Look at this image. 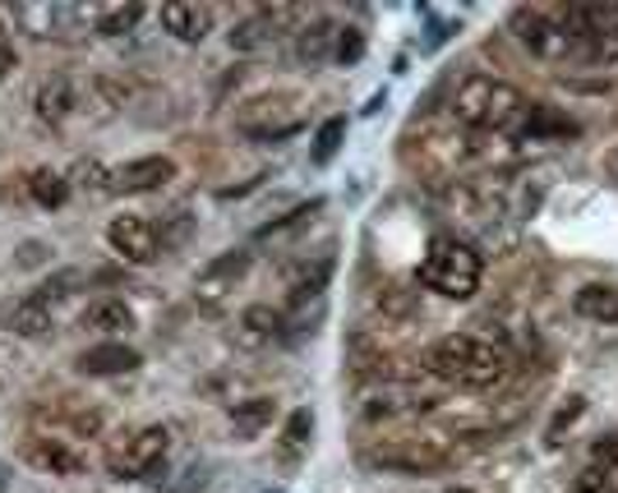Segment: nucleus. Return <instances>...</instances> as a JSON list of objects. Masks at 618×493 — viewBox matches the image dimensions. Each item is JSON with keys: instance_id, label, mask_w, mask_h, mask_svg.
<instances>
[{"instance_id": "1", "label": "nucleus", "mask_w": 618, "mask_h": 493, "mask_svg": "<svg viewBox=\"0 0 618 493\" xmlns=\"http://www.w3.org/2000/svg\"><path fill=\"white\" fill-rule=\"evenodd\" d=\"M424 369L434 379L453 383V387H498L517 369L512 350L498 346L490 337H471V332H448L438 337L424 355Z\"/></svg>"}, {"instance_id": "2", "label": "nucleus", "mask_w": 618, "mask_h": 493, "mask_svg": "<svg viewBox=\"0 0 618 493\" xmlns=\"http://www.w3.org/2000/svg\"><path fill=\"white\" fill-rule=\"evenodd\" d=\"M453 121L471 134H494V130H512L527 115V93L508 78L494 74H467L453 93Z\"/></svg>"}, {"instance_id": "3", "label": "nucleus", "mask_w": 618, "mask_h": 493, "mask_svg": "<svg viewBox=\"0 0 618 493\" xmlns=\"http://www.w3.org/2000/svg\"><path fill=\"white\" fill-rule=\"evenodd\" d=\"M485 282V259L480 249L457 241V235H434L420 259V286L443 295V300H471Z\"/></svg>"}, {"instance_id": "4", "label": "nucleus", "mask_w": 618, "mask_h": 493, "mask_svg": "<svg viewBox=\"0 0 618 493\" xmlns=\"http://www.w3.org/2000/svg\"><path fill=\"white\" fill-rule=\"evenodd\" d=\"M14 24L37 42H79L98 28V5H70V0H28L14 5Z\"/></svg>"}, {"instance_id": "5", "label": "nucleus", "mask_w": 618, "mask_h": 493, "mask_svg": "<svg viewBox=\"0 0 618 493\" xmlns=\"http://www.w3.org/2000/svg\"><path fill=\"white\" fill-rule=\"evenodd\" d=\"M453 457H457V447L438 443V439H420V433L364 447V461L374 470H393V476H438V470L453 466Z\"/></svg>"}, {"instance_id": "6", "label": "nucleus", "mask_w": 618, "mask_h": 493, "mask_svg": "<svg viewBox=\"0 0 618 493\" xmlns=\"http://www.w3.org/2000/svg\"><path fill=\"white\" fill-rule=\"evenodd\" d=\"M300 125H305V97H296V93H263L236 111V130L255 144L292 139Z\"/></svg>"}, {"instance_id": "7", "label": "nucleus", "mask_w": 618, "mask_h": 493, "mask_svg": "<svg viewBox=\"0 0 618 493\" xmlns=\"http://www.w3.org/2000/svg\"><path fill=\"white\" fill-rule=\"evenodd\" d=\"M558 24L572 37V56H586L591 65L618 61V14L609 5H568Z\"/></svg>"}, {"instance_id": "8", "label": "nucleus", "mask_w": 618, "mask_h": 493, "mask_svg": "<svg viewBox=\"0 0 618 493\" xmlns=\"http://www.w3.org/2000/svg\"><path fill=\"white\" fill-rule=\"evenodd\" d=\"M480 157V144H475V134L471 130H430L424 139L416 144V152H411V162H416V171H424L430 181H453V175L461 171V167H471Z\"/></svg>"}, {"instance_id": "9", "label": "nucleus", "mask_w": 618, "mask_h": 493, "mask_svg": "<svg viewBox=\"0 0 618 493\" xmlns=\"http://www.w3.org/2000/svg\"><path fill=\"white\" fill-rule=\"evenodd\" d=\"M166 452H171V429L166 424L134 429L121 447L107 452V470L115 480H148V476H158L162 470Z\"/></svg>"}, {"instance_id": "10", "label": "nucleus", "mask_w": 618, "mask_h": 493, "mask_svg": "<svg viewBox=\"0 0 618 493\" xmlns=\"http://www.w3.org/2000/svg\"><path fill=\"white\" fill-rule=\"evenodd\" d=\"M356 406L364 420H388V416H424V410H434L443 402L438 392H424L420 383L388 379V383H360Z\"/></svg>"}, {"instance_id": "11", "label": "nucleus", "mask_w": 618, "mask_h": 493, "mask_svg": "<svg viewBox=\"0 0 618 493\" xmlns=\"http://www.w3.org/2000/svg\"><path fill=\"white\" fill-rule=\"evenodd\" d=\"M508 28L517 33V42L527 47L535 61H568V56H572V37H568L564 24H558V14L521 5V10L508 14Z\"/></svg>"}, {"instance_id": "12", "label": "nucleus", "mask_w": 618, "mask_h": 493, "mask_svg": "<svg viewBox=\"0 0 618 493\" xmlns=\"http://www.w3.org/2000/svg\"><path fill=\"white\" fill-rule=\"evenodd\" d=\"M107 241H111V249L121 254L125 263H158V254H162L158 226H152L148 217H139V212L115 217V222L107 226Z\"/></svg>"}, {"instance_id": "13", "label": "nucleus", "mask_w": 618, "mask_h": 493, "mask_svg": "<svg viewBox=\"0 0 618 493\" xmlns=\"http://www.w3.org/2000/svg\"><path fill=\"white\" fill-rule=\"evenodd\" d=\"M249 272V254L245 249H226V254H218L203 272H199V282H195V300L203 305V309H222V300L231 291H236V282Z\"/></svg>"}, {"instance_id": "14", "label": "nucleus", "mask_w": 618, "mask_h": 493, "mask_svg": "<svg viewBox=\"0 0 618 493\" xmlns=\"http://www.w3.org/2000/svg\"><path fill=\"white\" fill-rule=\"evenodd\" d=\"M176 181V162L171 157H139L121 171H111V194H152Z\"/></svg>"}, {"instance_id": "15", "label": "nucleus", "mask_w": 618, "mask_h": 493, "mask_svg": "<svg viewBox=\"0 0 618 493\" xmlns=\"http://www.w3.org/2000/svg\"><path fill=\"white\" fill-rule=\"evenodd\" d=\"M37 121L42 125H65L74 111H79V78H70V74H51L42 88H37Z\"/></svg>"}, {"instance_id": "16", "label": "nucleus", "mask_w": 618, "mask_h": 493, "mask_svg": "<svg viewBox=\"0 0 618 493\" xmlns=\"http://www.w3.org/2000/svg\"><path fill=\"white\" fill-rule=\"evenodd\" d=\"M282 332H286V313L273 309V305H249L240 319H236V342L245 350L273 346V342H282Z\"/></svg>"}, {"instance_id": "17", "label": "nucleus", "mask_w": 618, "mask_h": 493, "mask_svg": "<svg viewBox=\"0 0 618 493\" xmlns=\"http://www.w3.org/2000/svg\"><path fill=\"white\" fill-rule=\"evenodd\" d=\"M277 37H282V19L273 10H259V14L240 19V24H231L226 42H231V51H240V56H259V51H273Z\"/></svg>"}, {"instance_id": "18", "label": "nucleus", "mask_w": 618, "mask_h": 493, "mask_svg": "<svg viewBox=\"0 0 618 493\" xmlns=\"http://www.w3.org/2000/svg\"><path fill=\"white\" fill-rule=\"evenodd\" d=\"M125 84L121 78H111V74H88L84 84H79V111L92 115V121H111L115 111L125 107Z\"/></svg>"}, {"instance_id": "19", "label": "nucleus", "mask_w": 618, "mask_h": 493, "mask_svg": "<svg viewBox=\"0 0 618 493\" xmlns=\"http://www.w3.org/2000/svg\"><path fill=\"white\" fill-rule=\"evenodd\" d=\"M144 365V355L125 346V342H102V346H88L79 355V369L92 373V379H115V373H134Z\"/></svg>"}, {"instance_id": "20", "label": "nucleus", "mask_w": 618, "mask_h": 493, "mask_svg": "<svg viewBox=\"0 0 618 493\" xmlns=\"http://www.w3.org/2000/svg\"><path fill=\"white\" fill-rule=\"evenodd\" d=\"M162 28L181 42H203L212 33V10L199 0H171V5H162Z\"/></svg>"}, {"instance_id": "21", "label": "nucleus", "mask_w": 618, "mask_h": 493, "mask_svg": "<svg viewBox=\"0 0 618 493\" xmlns=\"http://www.w3.org/2000/svg\"><path fill=\"white\" fill-rule=\"evenodd\" d=\"M24 461L33 470H42V476H79V470H84L79 452H74L70 443H55V439H28L24 443Z\"/></svg>"}, {"instance_id": "22", "label": "nucleus", "mask_w": 618, "mask_h": 493, "mask_svg": "<svg viewBox=\"0 0 618 493\" xmlns=\"http://www.w3.org/2000/svg\"><path fill=\"white\" fill-rule=\"evenodd\" d=\"M333 42H337V24H327V19H309V24L296 33V61L300 65H319L333 56Z\"/></svg>"}, {"instance_id": "23", "label": "nucleus", "mask_w": 618, "mask_h": 493, "mask_svg": "<svg viewBox=\"0 0 618 493\" xmlns=\"http://www.w3.org/2000/svg\"><path fill=\"white\" fill-rule=\"evenodd\" d=\"M309 433H314V410H292V420H286L282 429V439H277V461L292 470L305 461V452H309Z\"/></svg>"}, {"instance_id": "24", "label": "nucleus", "mask_w": 618, "mask_h": 493, "mask_svg": "<svg viewBox=\"0 0 618 493\" xmlns=\"http://www.w3.org/2000/svg\"><path fill=\"white\" fill-rule=\"evenodd\" d=\"M572 309L582 313L591 323H618V286H605V282H591L572 295Z\"/></svg>"}, {"instance_id": "25", "label": "nucleus", "mask_w": 618, "mask_h": 493, "mask_svg": "<svg viewBox=\"0 0 618 493\" xmlns=\"http://www.w3.org/2000/svg\"><path fill=\"white\" fill-rule=\"evenodd\" d=\"M51 323H55V313H51L47 295H28V300H18L14 313H10V328L18 337H47Z\"/></svg>"}, {"instance_id": "26", "label": "nucleus", "mask_w": 618, "mask_h": 493, "mask_svg": "<svg viewBox=\"0 0 618 493\" xmlns=\"http://www.w3.org/2000/svg\"><path fill=\"white\" fill-rule=\"evenodd\" d=\"M88 332H129L134 328V313L125 300H115V295H102V300H92L84 309V319H79Z\"/></svg>"}, {"instance_id": "27", "label": "nucleus", "mask_w": 618, "mask_h": 493, "mask_svg": "<svg viewBox=\"0 0 618 493\" xmlns=\"http://www.w3.org/2000/svg\"><path fill=\"white\" fill-rule=\"evenodd\" d=\"M273 410H277V402L273 397H255V402H240L236 410H231V433H236L240 443H249V439H259V433L273 424Z\"/></svg>"}, {"instance_id": "28", "label": "nucleus", "mask_w": 618, "mask_h": 493, "mask_svg": "<svg viewBox=\"0 0 618 493\" xmlns=\"http://www.w3.org/2000/svg\"><path fill=\"white\" fill-rule=\"evenodd\" d=\"M28 194H33V204H37V208H61V204L70 199V181H65L61 171L42 167V171H33V175H28Z\"/></svg>"}, {"instance_id": "29", "label": "nucleus", "mask_w": 618, "mask_h": 493, "mask_svg": "<svg viewBox=\"0 0 618 493\" xmlns=\"http://www.w3.org/2000/svg\"><path fill=\"white\" fill-rule=\"evenodd\" d=\"M70 185H74V189H84L88 199H107V194H111V171H107L102 162H88V157H84V162L74 167Z\"/></svg>"}, {"instance_id": "30", "label": "nucleus", "mask_w": 618, "mask_h": 493, "mask_svg": "<svg viewBox=\"0 0 618 493\" xmlns=\"http://www.w3.org/2000/svg\"><path fill=\"white\" fill-rule=\"evenodd\" d=\"M144 19V5H107V10H98V37H121V33H129L134 24Z\"/></svg>"}, {"instance_id": "31", "label": "nucleus", "mask_w": 618, "mask_h": 493, "mask_svg": "<svg viewBox=\"0 0 618 493\" xmlns=\"http://www.w3.org/2000/svg\"><path fill=\"white\" fill-rule=\"evenodd\" d=\"M342 139H346V121H342V115L323 121L319 134H314V162H319V167H323V162H333L337 148H342Z\"/></svg>"}, {"instance_id": "32", "label": "nucleus", "mask_w": 618, "mask_h": 493, "mask_svg": "<svg viewBox=\"0 0 618 493\" xmlns=\"http://www.w3.org/2000/svg\"><path fill=\"white\" fill-rule=\"evenodd\" d=\"M185 235H189V212H185V208H176L171 217H162V226H158V241H162V249H176V245H185Z\"/></svg>"}, {"instance_id": "33", "label": "nucleus", "mask_w": 618, "mask_h": 493, "mask_svg": "<svg viewBox=\"0 0 618 493\" xmlns=\"http://www.w3.org/2000/svg\"><path fill=\"white\" fill-rule=\"evenodd\" d=\"M323 204H305V208H296L292 217H282V222H273V226H263L259 235H263V241H277V235H292V231H300L305 222H309V217H314Z\"/></svg>"}, {"instance_id": "34", "label": "nucleus", "mask_w": 618, "mask_h": 493, "mask_svg": "<svg viewBox=\"0 0 618 493\" xmlns=\"http://www.w3.org/2000/svg\"><path fill=\"white\" fill-rule=\"evenodd\" d=\"M333 56H337L342 65H346V61H360V56H364V33H360V28H337Z\"/></svg>"}, {"instance_id": "35", "label": "nucleus", "mask_w": 618, "mask_h": 493, "mask_svg": "<svg viewBox=\"0 0 618 493\" xmlns=\"http://www.w3.org/2000/svg\"><path fill=\"white\" fill-rule=\"evenodd\" d=\"M591 461H595V470H618V433H601V439L591 443Z\"/></svg>"}, {"instance_id": "36", "label": "nucleus", "mask_w": 618, "mask_h": 493, "mask_svg": "<svg viewBox=\"0 0 618 493\" xmlns=\"http://www.w3.org/2000/svg\"><path fill=\"white\" fill-rule=\"evenodd\" d=\"M577 493H618V484L609 480V470H582V476H577Z\"/></svg>"}, {"instance_id": "37", "label": "nucleus", "mask_w": 618, "mask_h": 493, "mask_svg": "<svg viewBox=\"0 0 618 493\" xmlns=\"http://www.w3.org/2000/svg\"><path fill=\"white\" fill-rule=\"evenodd\" d=\"M582 406H586L582 397H568V402H564V410H558V416H554V424H549V433H545V439L554 443V439H558V433H564L568 424H577V416H582Z\"/></svg>"}, {"instance_id": "38", "label": "nucleus", "mask_w": 618, "mask_h": 493, "mask_svg": "<svg viewBox=\"0 0 618 493\" xmlns=\"http://www.w3.org/2000/svg\"><path fill=\"white\" fill-rule=\"evenodd\" d=\"M10 70H14V42H10L5 33H0V78H5Z\"/></svg>"}, {"instance_id": "39", "label": "nucleus", "mask_w": 618, "mask_h": 493, "mask_svg": "<svg viewBox=\"0 0 618 493\" xmlns=\"http://www.w3.org/2000/svg\"><path fill=\"white\" fill-rule=\"evenodd\" d=\"M605 167H609V175H614V181H618V148L609 152V162H605Z\"/></svg>"}, {"instance_id": "40", "label": "nucleus", "mask_w": 618, "mask_h": 493, "mask_svg": "<svg viewBox=\"0 0 618 493\" xmlns=\"http://www.w3.org/2000/svg\"><path fill=\"white\" fill-rule=\"evenodd\" d=\"M448 493H475V489H448Z\"/></svg>"}, {"instance_id": "41", "label": "nucleus", "mask_w": 618, "mask_h": 493, "mask_svg": "<svg viewBox=\"0 0 618 493\" xmlns=\"http://www.w3.org/2000/svg\"><path fill=\"white\" fill-rule=\"evenodd\" d=\"M0 493H5V476H0Z\"/></svg>"}, {"instance_id": "42", "label": "nucleus", "mask_w": 618, "mask_h": 493, "mask_svg": "<svg viewBox=\"0 0 618 493\" xmlns=\"http://www.w3.org/2000/svg\"><path fill=\"white\" fill-rule=\"evenodd\" d=\"M0 33H5V28H0Z\"/></svg>"}, {"instance_id": "43", "label": "nucleus", "mask_w": 618, "mask_h": 493, "mask_svg": "<svg viewBox=\"0 0 618 493\" xmlns=\"http://www.w3.org/2000/svg\"><path fill=\"white\" fill-rule=\"evenodd\" d=\"M614 14H618V10H614Z\"/></svg>"}]
</instances>
